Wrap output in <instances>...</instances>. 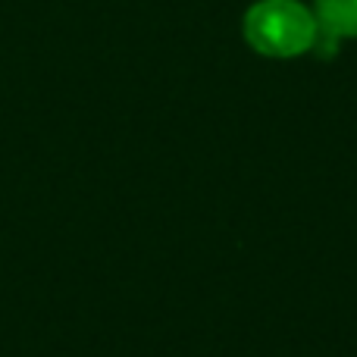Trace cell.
<instances>
[{
	"instance_id": "cell-1",
	"label": "cell",
	"mask_w": 357,
	"mask_h": 357,
	"mask_svg": "<svg viewBox=\"0 0 357 357\" xmlns=\"http://www.w3.org/2000/svg\"><path fill=\"white\" fill-rule=\"evenodd\" d=\"M248 41L273 56H291L317 41V22L295 0H264L248 13Z\"/></svg>"
},
{
	"instance_id": "cell-2",
	"label": "cell",
	"mask_w": 357,
	"mask_h": 357,
	"mask_svg": "<svg viewBox=\"0 0 357 357\" xmlns=\"http://www.w3.org/2000/svg\"><path fill=\"white\" fill-rule=\"evenodd\" d=\"M317 16L326 35H357V0H317Z\"/></svg>"
}]
</instances>
